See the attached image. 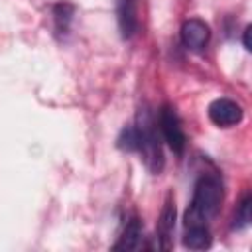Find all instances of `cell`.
I'll list each match as a JSON object with an SVG mask.
<instances>
[{
    "mask_svg": "<svg viewBox=\"0 0 252 252\" xmlns=\"http://www.w3.org/2000/svg\"><path fill=\"white\" fill-rule=\"evenodd\" d=\"M224 197L222 179L217 173H205L197 179L191 205L185 213V226L189 224H207L220 209Z\"/></svg>",
    "mask_w": 252,
    "mask_h": 252,
    "instance_id": "6da1fadb",
    "label": "cell"
},
{
    "mask_svg": "<svg viewBox=\"0 0 252 252\" xmlns=\"http://www.w3.org/2000/svg\"><path fill=\"white\" fill-rule=\"evenodd\" d=\"M136 134V152H140L146 167L152 173L163 169V150H161V132L154 118V112L148 106H142L134 124Z\"/></svg>",
    "mask_w": 252,
    "mask_h": 252,
    "instance_id": "7a4b0ae2",
    "label": "cell"
},
{
    "mask_svg": "<svg viewBox=\"0 0 252 252\" xmlns=\"http://www.w3.org/2000/svg\"><path fill=\"white\" fill-rule=\"evenodd\" d=\"M158 124H159L161 138L167 142V146L175 154H181L185 150V132H183L181 120H179V116H177V112H175V108L171 104L161 106Z\"/></svg>",
    "mask_w": 252,
    "mask_h": 252,
    "instance_id": "3957f363",
    "label": "cell"
},
{
    "mask_svg": "<svg viewBox=\"0 0 252 252\" xmlns=\"http://www.w3.org/2000/svg\"><path fill=\"white\" fill-rule=\"evenodd\" d=\"M209 118L213 124L220 128H228L242 120V108L238 102L230 98H217L209 104Z\"/></svg>",
    "mask_w": 252,
    "mask_h": 252,
    "instance_id": "277c9868",
    "label": "cell"
},
{
    "mask_svg": "<svg viewBox=\"0 0 252 252\" xmlns=\"http://www.w3.org/2000/svg\"><path fill=\"white\" fill-rule=\"evenodd\" d=\"M211 32L209 26L199 20V18H191L187 22H183L181 26V43L189 49V51H203L209 43Z\"/></svg>",
    "mask_w": 252,
    "mask_h": 252,
    "instance_id": "5b68a950",
    "label": "cell"
},
{
    "mask_svg": "<svg viewBox=\"0 0 252 252\" xmlns=\"http://www.w3.org/2000/svg\"><path fill=\"white\" fill-rule=\"evenodd\" d=\"M173 228H175V203H173V197L167 195L161 215H159V220H158V246L161 250L171 248Z\"/></svg>",
    "mask_w": 252,
    "mask_h": 252,
    "instance_id": "8992f818",
    "label": "cell"
},
{
    "mask_svg": "<svg viewBox=\"0 0 252 252\" xmlns=\"http://www.w3.org/2000/svg\"><path fill=\"white\" fill-rule=\"evenodd\" d=\"M116 16L122 37H132L138 32V12L136 0H116Z\"/></svg>",
    "mask_w": 252,
    "mask_h": 252,
    "instance_id": "52a82bcc",
    "label": "cell"
},
{
    "mask_svg": "<svg viewBox=\"0 0 252 252\" xmlns=\"http://www.w3.org/2000/svg\"><path fill=\"white\" fill-rule=\"evenodd\" d=\"M142 236H144L142 234V222H140V219L134 217L126 224L120 240L114 244V250H138V248H142Z\"/></svg>",
    "mask_w": 252,
    "mask_h": 252,
    "instance_id": "ba28073f",
    "label": "cell"
},
{
    "mask_svg": "<svg viewBox=\"0 0 252 252\" xmlns=\"http://www.w3.org/2000/svg\"><path fill=\"white\" fill-rule=\"evenodd\" d=\"M183 244L191 250H205L211 246V232L207 224H189L185 226Z\"/></svg>",
    "mask_w": 252,
    "mask_h": 252,
    "instance_id": "9c48e42d",
    "label": "cell"
},
{
    "mask_svg": "<svg viewBox=\"0 0 252 252\" xmlns=\"http://www.w3.org/2000/svg\"><path fill=\"white\" fill-rule=\"evenodd\" d=\"M250 205H252V197L246 195V197L242 199V203L238 205V211H236V215H234V226H236V228H244V226L250 224V220H252Z\"/></svg>",
    "mask_w": 252,
    "mask_h": 252,
    "instance_id": "30bf717a",
    "label": "cell"
},
{
    "mask_svg": "<svg viewBox=\"0 0 252 252\" xmlns=\"http://www.w3.org/2000/svg\"><path fill=\"white\" fill-rule=\"evenodd\" d=\"M244 47L250 49V28H246V32H244Z\"/></svg>",
    "mask_w": 252,
    "mask_h": 252,
    "instance_id": "8fae6325",
    "label": "cell"
}]
</instances>
